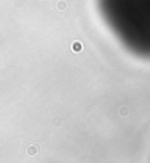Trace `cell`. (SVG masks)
Listing matches in <instances>:
<instances>
[{
  "label": "cell",
  "mask_w": 150,
  "mask_h": 163,
  "mask_svg": "<svg viewBox=\"0 0 150 163\" xmlns=\"http://www.w3.org/2000/svg\"><path fill=\"white\" fill-rule=\"evenodd\" d=\"M97 8L127 50L150 58V0H97Z\"/></svg>",
  "instance_id": "obj_1"
}]
</instances>
